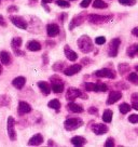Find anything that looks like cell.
Masks as SVG:
<instances>
[{
  "label": "cell",
  "instance_id": "obj_1",
  "mask_svg": "<svg viewBox=\"0 0 138 147\" xmlns=\"http://www.w3.org/2000/svg\"><path fill=\"white\" fill-rule=\"evenodd\" d=\"M77 45H78V48L80 49V51L84 54H88L90 52H92L93 49H94L91 38L86 35H83V36L80 37L78 41H77Z\"/></svg>",
  "mask_w": 138,
  "mask_h": 147
},
{
  "label": "cell",
  "instance_id": "obj_2",
  "mask_svg": "<svg viewBox=\"0 0 138 147\" xmlns=\"http://www.w3.org/2000/svg\"><path fill=\"white\" fill-rule=\"evenodd\" d=\"M113 16L112 15H98V14H90L88 15V21L91 24L95 25H101V24L108 23L112 21Z\"/></svg>",
  "mask_w": 138,
  "mask_h": 147
},
{
  "label": "cell",
  "instance_id": "obj_3",
  "mask_svg": "<svg viewBox=\"0 0 138 147\" xmlns=\"http://www.w3.org/2000/svg\"><path fill=\"white\" fill-rule=\"evenodd\" d=\"M81 97L83 100H88V95L85 93L81 92L77 88H69L66 92V100L67 101H74L76 98Z\"/></svg>",
  "mask_w": 138,
  "mask_h": 147
},
{
  "label": "cell",
  "instance_id": "obj_4",
  "mask_svg": "<svg viewBox=\"0 0 138 147\" xmlns=\"http://www.w3.org/2000/svg\"><path fill=\"white\" fill-rule=\"evenodd\" d=\"M83 125V120L81 118H68L64 122V128L67 131H74Z\"/></svg>",
  "mask_w": 138,
  "mask_h": 147
},
{
  "label": "cell",
  "instance_id": "obj_5",
  "mask_svg": "<svg viewBox=\"0 0 138 147\" xmlns=\"http://www.w3.org/2000/svg\"><path fill=\"white\" fill-rule=\"evenodd\" d=\"M86 18H88L86 12H81L78 15H74V18H71L70 23H69V30H72L74 27H78L80 25H82L86 21Z\"/></svg>",
  "mask_w": 138,
  "mask_h": 147
},
{
  "label": "cell",
  "instance_id": "obj_6",
  "mask_svg": "<svg viewBox=\"0 0 138 147\" xmlns=\"http://www.w3.org/2000/svg\"><path fill=\"white\" fill-rule=\"evenodd\" d=\"M50 81L52 83L51 89L54 93H62L64 91V82H63L62 78H60L57 75L50 77Z\"/></svg>",
  "mask_w": 138,
  "mask_h": 147
},
{
  "label": "cell",
  "instance_id": "obj_7",
  "mask_svg": "<svg viewBox=\"0 0 138 147\" xmlns=\"http://www.w3.org/2000/svg\"><path fill=\"white\" fill-rule=\"evenodd\" d=\"M121 45V39L120 38H113L108 46V55L110 57H115L119 53V47Z\"/></svg>",
  "mask_w": 138,
  "mask_h": 147
},
{
  "label": "cell",
  "instance_id": "obj_8",
  "mask_svg": "<svg viewBox=\"0 0 138 147\" xmlns=\"http://www.w3.org/2000/svg\"><path fill=\"white\" fill-rule=\"evenodd\" d=\"M94 75L98 77V78H109V79H115L117 77V74L113 69L111 68H102L99 70H96Z\"/></svg>",
  "mask_w": 138,
  "mask_h": 147
},
{
  "label": "cell",
  "instance_id": "obj_9",
  "mask_svg": "<svg viewBox=\"0 0 138 147\" xmlns=\"http://www.w3.org/2000/svg\"><path fill=\"white\" fill-rule=\"evenodd\" d=\"M10 21L12 22L13 25H15L16 27L21 28V29H27L28 28V23L27 21H25V18L19 15H10Z\"/></svg>",
  "mask_w": 138,
  "mask_h": 147
},
{
  "label": "cell",
  "instance_id": "obj_10",
  "mask_svg": "<svg viewBox=\"0 0 138 147\" xmlns=\"http://www.w3.org/2000/svg\"><path fill=\"white\" fill-rule=\"evenodd\" d=\"M8 135L11 141H16V132H15V119L12 116L8 118Z\"/></svg>",
  "mask_w": 138,
  "mask_h": 147
},
{
  "label": "cell",
  "instance_id": "obj_11",
  "mask_svg": "<svg viewBox=\"0 0 138 147\" xmlns=\"http://www.w3.org/2000/svg\"><path fill=\"white\" fill-rule=\"evenodd\" d=\"M92 131L96 135H102V134H106L108 132V127L106 124H102V123H95L92 125Z\"/></svg>",
  "mask_w": 138,
  "mask_h": 147
},
{
  "label": "cell",
  "instance_id": "obj_12",
  "mask_svg": "<svg viewBox=\"0 0 138 147\" xmlns=\"http://www.w3.org/2000/svg\"><path fill=\"white\" fill-rule=\"evenodd\" d=\"M122 97V92L121 91H111L109 93V96L107 98V105H112L119 101Z\"/></svg>",
  "mask_w": 138,
  "mask_h": 147
},
{
  "label": "cell",
  "instance_id": "obj_13",
  "mask_svg": "<svg viewBox=\"0 0 138 147\" xmlns=\"http://www.w3.org/2000/svg\"><path fill=\"white\" fill-rule=\"evenodd\" d=\"M81 69H82V65L81 64H74L67 67L66 69H64V74L66 76H74L76 74H78Z\"/></svg>",
  "mask_w": 138,
  "mask_h": 147
},
{
  "label": "cell",
  "instance_id": "obj_14",
  "mask_svg": "<svg viewBox=\"0 0 138 147\" xmlns=\"http://www.w3.org/2000/svg\"><path fill=\"white\" fill-rule=\"evenodd\" d=\"M19 115L22 116V115H26V114H29L30 111H31V106L29 105L28 103L24 101H19Z\"/></svg>",
  "mask_w": 138,
  "mask_h": 147
},
{
  "label": "cell",
  "instance_id": "obj_15",
  "mask_svg": "<svg viewBox=\"0 0 138 147\" xmlns=\"http://www.w3.org/2000/svg\"><path fill=\"white\" fill-rule=\"evenodd\" d=\"M46 32L49 37H55L60 34V26L57 24H49L46 26Z\"/></svg>",
  "mask_w": 138,
  "mask_h": 147
},
{
  "label": "cell",
  "instance_id": "obj_16",
  "mask_svg": "<svg viewBox=\"0 0 138 147\" xmlns=\"http://www.w3.org/2000/svg\"><path fill=\"white\" fill-rule=\"evenodd\" d=\"M64 53H65V55H66V57H67L69 61H71V62H74V61L78 59V54H77L72 49H70L69 46H65Z\"/></svg>",
  "mask_w": 138,
  "mask_h": 147
},
{
  "label": "cell",
  "instance_id": "obj_17",
  "mask_svg": "<svg viewBox=\"0 0 138 147\" xmlns=\"http://www.w3.org/2000/svg\"><path fill=\"white\" fill-rule=\"evenodd\" d=\"M42 143H43V136H42L41 134H36V135H33L29 141H28V145L29 146H39V145H41Z\"/></svg>",
  "mask_w": 138,
  "mask_h": 147
},
{
  "label": "cell",
  "instance_id": "obj_18",
  "mask_svg": "<svg viewBox=\"0 0 138 147\" xmlns=\"http://www.w3.org/2000/svg\"><path fill=\"white\" fill-rule=\"evenodd\" d=\"M26 83V78L23 77V76H19V77H16L15 79H13L12 81V84L13 87H15L17 90H22Z\"/></svg>",
  "mask_w": 138,
  "mask_h": 147
},
{
  "label": "cell",
  "instance_id": "obj_19",
  "mask_svg": "<svg viewBox=\"0 0 138 147\" xmlns=\"http://www.w3.org/2000/svg\"><path fill=\"white\" fill-rule=\"evenodd\" d=\"M0 61L3 65H10L11 64V54L8 51H1L0 52Z\"/></svg>",
  "mask_w": 138,
  "mask_h": 147
},
{
  "label": "cell",
  "instance_id": "obj_20",
  "mask_svg": "<svg viewBox=\"0 0 138 147\" xmlns=\"http://www.w3.org/2000/svg\"><path fill=\"white\" fill-rule=\"evenodd\" d=\"M67 109L70 110L71 113H82L83 111V107L80 104H77V103H74V102L71 101L70 103H68V105H67Z\"/></svg>",
  "mask_w": 138,
  "mask_h": 147
},
{
  "label": "cell",
  "instance_id": "obj_21",
  "mask_svg": "<svg viewBox=\"0 0 138 147\" xmlns=\"http://www.w3.org/2000/svg\"><path fill=\"white\" fill-rule=\"evenodd\" d=\"M38 87H39V89L41 90V92L44 95H49L51 93V91H52L50 84L48 82H46V81H39L38 82Z\"/></svg>",
  "mask_w": 138,
  "mask_h": 147
},
{
  "label": "cell",
  "instance_id": "obj_22",
  "mask_svg": "<svg viewBox=\"0 0 138 147\" xmlns=\"http://www.w3.org/2000/svg\"><path fill=\"white\" fill-rule=\"evenodd\" d=\"M41 45L39 43L38 41L36 40H31V41H29L27 43V49L29 51H32V52H37V51H40L41 50Z\"/></svg>",
  "mask_w": 138,
  "mask_h": 147
},
{
  "label": "cell",
  "instance_id": "obj_23",
  "mask_svg": "<svg viewBox=\"0 0 138 147\" xmlns=\"http://www.w3.org/2000/svg\"><path fill=\"white\" fill-rule=\"evenodd\" d=\"M70 142L74 146H83L86 143V140L84 138H82V136H74V138L70 140Z\"/></svg>",
  "mask_w": 138,
  "mask_h": 147
},
{
  "label": "cell",
  "instance_id": "obj_24",
  "mask_svg": "<svg viewBox=\"0 0 138 147\" xmlns=\"http://www.w3.org/2000/svg\"><path fill=\"white\" fill-rule=\"evenodd\" d=\"M22 43H23V40H22L21 37H14L13 39L11 40V48L13 50H17V49L21 48Z\"/></svg>",
  "mask_w": 138,
  "mask_h": 147
},
{
  "label": "cell",
  "instance_id": "obj_25",
  "mask_svg": "<svg viewBox=\"0 0 138 147\" xmlns=\"http://www.w3.org/2000/svg\"><path fill=\"white\" fill-rule=\"evenodd\" d=\"M112 116H113V113H112V110L110 109H106L104 111V114H102V120L107 122V123H110L111 121H112Z\"/></svg>",
  "mask_w": 138,
  "mask_h": 147
},
{
  "label": "cell",
  "instance_id": "obj_26",
  "mask_svg": "<svg viewBox=\"0 0 138 147\" xmlns=\"http://www.w3.org/2000/svg\"><path fill=\"white\" fill-rule=\"evenodd\" d=\"M93 8L94 9H106L108 8V3H106L102 0H95L93 2Z\"/></svg>",
  "mask_w": 138,
  "mask_h": 147
},
{
  "label": "cell",
  "instance_id": "obj_27",
  "mask_svg": "<svg viewBox=\"0 0 138 147\" xmlns=\"http://www.w3.org/2000/svg\"><path fill=\"white\" fill-rule=\"evenodd\" d=\"M126 54L129 57H134L135 55L137 54V45H133V46H129L126 49Z\"/></svg>",
  "mask_w": 138,
  "mask_h": 147
},
{
  "label": "cell",
  "instance_id": "obj_28",
  "mask_svg": "<svg viewBox=\"0 0 138 147\" xmlns=\"http://www.w3.org/2000/svg\"><path fill=\"white\" fill-rule=\"evenodd\" d=\"M48 106L50 107V108H52V109L56 110V111H58V110L60 109V102L58 101V100H52V101L49 102V104H48Z\"/></svg>",
  "mask_w": 138,
  "mask_h": 147
},
{
  "label": "cell",
  "instance_id": "obj_29",
  "mask_svg": "<svg viewBox=\"0 0 138 147\" xmlns=\"http://www.w3.org/2000/svg\"><path fill=\"white\" fill-rule=\"evenodd\" d=\"M131 102H132V107L135 110H138V92H135L131 96Z\"/></svg>",
  "mask_w": 138,
  "mask_h": 147
},
{
  "label": "cell",
  "instance_id": "obj_30",
  "mask_svg": "<svg viewBox=\"0 0 138 147\" xmlns=\"http://www.w3.org/2000/svg\"><path fill=\"white\" fill-rule=\"evenodd\" d=\"M11 103V98L9 95L3 94V95H0V106H9Z\"/></svg>",
  "mask_w": 138,
  "mask_h": 147
},
{
  "label": "cell",
  "instance_id": "obj_31",
  "mask_svg": "<svg viewBox=\"0 0 138 147\" xmlns=\"http://www.w3.org/2000/svg\"><path fill=\"white\" fill-rule=\"evenodd\" d=\"M118 69H119L120 74L123 76V75H125L126 73H129V65L126 64V63H122V64H119V66H118Z\"/></svg>",
  "mask_w": 138,
  "mask_h": 147
},
{
  "label": "cell",
  "instance_id": "obj_32",
  "mask_svg": "<svg viewBox=\"0 0 138 147\" xmlns=\"http://www.w3.org/2000/svg\"><path fill=\"white\" fill-rule=\"evenodd\" d=\"M127 80L134 86H138V74L137 73H131L127 76Z\"/></svg>",
  "mask_w": 138,
  "mask_h": 147
},
{
  "label": "cell",
  "instance_id": "obj_33",
  "mask_svg": "<svg viewBox=\"0 0 138 147\" xmlns=\"http://www.w3.org/2000/svg\"><path fill=\"white\" fill-rule=\"evenodd\" d=\"M131 108H132V106H129L127 103H122L119 106V110L121 111V114H123V115L127 114L129 110H131Z\"/></svg>",
  "mask_w": 138,
  "mask_h": 147
},
{
  "label": "cell",
  "instance_id": "obj_34",
  "mask_svg": "<svg viewBox=\"0 0 138 147\" xmlns=\"http://www.w3.org/2000/svg\"><path fill=\"white\" fill-rule=\"evenodd\" d=\"M53 70L54 71H64L65 68V63L64 62H56L55 64L53 65Z\"/></svg>",
  "mask_w": 138,
  "mask_h": 147
},
{
  "label": "cell",
  "instance_id": "obj_35",
  "mask_svg": "<svg viewBox=\"0 0 138 147\" xmlns=\"http://www.w3.org/2000/svg\"><path fill=\"white\" fill-rule=\"evenodd\" d=\"M108 90V87L105 83H96L95 84V91L94 92H106Z\"/></svg>",
  "mask_w": 138,
  "mask_h": 147
},
{
  "label": "cell",
  "instance_id": "obj_36",
  "mask_svg": "<svg viewBox=\"0 0 138 147\" xmlns=\"http://www.w3.org/2000/svg\"><path fill=\"white\" fill-rule=\"evenodd\" d=\"M119 2L122 5H126V7H133L136 3V0H119Z\"/></svg>",
  "mask_w": 138,
  "mask_h": 147
},
{
  "label": "cell",
  "instance_id": "obj_37",
  "mask_svg": "<svg viewBox=\"0 0 138 147\" xmlns=\"http://www.w3.org/2000/svg\"><path fill=\"white\" fill-rule=\"evenodd\" d=\"M55 3L60 8H69L70 7V3L65 0H55Z\"/></svg>",
  "mask_w": 138,
  "mask_h": 147
},
{
  "label": "cell",
  "instance_id": "obj_38",
  "mask_svg": "<svg viewBox=\"0 0 138 147\" xmlns=\"http://www.w3.org/2000/svg\"><path fill=\"white\" fill-rule=\"evenodd\" d=\"M83 87L86 91H95V83L93 82H85Z\"/></svg>",
  "mask_w": 138,
  "mask_h": 147
},
{
  "label": "cell",
  "instance_id": "obj_39",
  "mask_svg": "<svg viewBox=\"0 0 138 147\" xmlns=\"http://www.w3.org/2000/svg\"><path fill=\"white\" fill-rule=\"evenodd\" d=\"M106 42V38L104 36H99L97 37L96 39H95V43L96 45H98V46H101V45H104Z\"/></svg>",
  "mask_w": 138,
  "mask_h": 147
},
{
  "label": "cell",
  "instance_id": "obj_40",
  "mask_svg": "<svg viewBox=\"0 0 138 147\" xmlns=\"http://www.w3.org/2000/svg\"><path fill=\"white\" fill-rule=\"evenodd\" d=\"M105 146H106V147H113V146H115V140H113L112 138H108L106 140Z\"/></svg>",
  "mask_w": 138,
  "mask_h": 147
},
{
  "label": "cell",
  "instance_id": "obj_41",
  "mask_svg": "<svg viewBox=\"0 0 138 147\" xmlns=\"http://www.w3.org/2000/svg\"><path fill=\"white\" fill-rule=\"evenodd\" d=\"M129 121L132 123H138V115H131L129 117Z\"/></svg>",
  "mask_w": 138,
  "mask_h": 147
},
{
  "label": "cell",
  "instance_id": "obj_42",
  "mask_svg": "<svg viewBox=\"0 0 138 147\" xmlns=\"http://www.w3.org/2000/svg\"><path fill=\"white\" fill-rule=\"evenodd\" d=\"M80 64H82V65H90V64H92V60L91 59H88V57H84V59H82L81 60V63Z\"/></svg>",
  "mask_w": 138,
  "mask_h": 147
},
{
  "label": "cell",
  "instance_id": "obj_43",
  "mask_svg": "<svg viewBox=\"0 0 138 147\" xmlns=\"http://www.w3.org/2000/svg\"><path fill=\"white\" fill-rule=\"evenodd\" d=\"M17 11H19V8L16 5H10L9 8H8V12L9 13H13V12H17Z\"/></svg>",
  "mask_w": 138,
  "mask_h": 147
},
{
  "label": "cell",
  "instance_id": "obj_44",
  "mask_svg": "<svg viewBox=\"0 0 138 147\" xmlns=\"http://www.w3.org/2000/svg\"><path fill=\"white\" fill-rule=\"evenodd\" d=\"M88 113H90L91 115H97L98 109H97L96 107H94V106H91V107L88 108Z\"/></svg>",
  "mask_w": 138,
  "mask_h": 147
},
{
  "label": "cell",
  "instance_id": "obj_45",
  "mask_svg": "<svg viewBox=\"0 0 138 147\" xmlns=\"http://www.w3.org/2000/svg\"><path fill=\"white\" fill-rule=\"evenodd\" d=\"M91 1H92V0H83L82 2L80 3V5H81L82 8H88V5H90V3H91Z\"/></svg>",
  "mask_w": 138,
  "mask_h": 147
},
{
  "label": "cell",
  "instance_id": "obj_46",
  "mask_svg": "<svg viewBox=\"0 0 138 147\" xmlns=\"http://www.w3.org/2000/svg\"><path fill=\"white\" fill-rule=\"evenodd\" d=\"M14 51V54L17 55V56H24L25 55V52L24 51H21L19 49H17V50H13Z\"/></svg>",
  "mask_w": 138,
  "mask_h": 147
},
{
  "label": "cell",
  "instance_id": "obj_47",
  "mask_svg": "<svg viewBox=\"0 0 138 147\" xmlns=\"http://www.w3.org/2000/svg\"><path fill=\"white\" fill-rule=\"evenodd\" d=\"M42 61H43V65H46L49 63V57H48L46 53H44V54L42 55Z\"/></svg>",
  "mask_w": 138,
  "mask_h": 147
},
{
  "label": "cell",
  "instance_id": "obj_48",
  "mask_svg": "<svg viewBox=\"0 0 138 147\" xmlns=\"http://www.w3.org/2000/svg\"><path fill=\"white\" fill-rule=\"evenodd\" d=\"M0 26L1 27H5L7 26V23L5 22V18H3V16L0 14Z\"/></svg>",
  "mask_w": 138,
  "mask_h": 147
},
{
  "label": "cell",
  "instance_id": "obj_49",
  "mask_svg": "<svg viewBox=\"0 0 138 147\" xmlns=\"http://www.w3.org/2000/svg\"><path fill=\"white\" fill-rule=\"evenodd\" d=\"M132 34H133L134 36H136L138 38V27H135L132 29Z\"/></svg>",
  "mask_w": 138,
  "mask_h": 147
},
{
  "label": "cell",
  "instance_id": "obj_50",
  "mask_svg": "<svg viewBox=\"0 0 138 147\" xmlns=\"http://www.w3.org/2000/svg\"><path fill=\"white\" fill-rule=\"evenodd\" d=\"M37 2H38V0H29V5H36Z\"/></svg>",
  "mask_w": 138,
  "mask_h": 147
},
{
  "label": "cell",
  "instance_id": "obj_51",
  "mask_svg": "<svg viewBox=\"0 0 138 147\" xmlns=\"http://www.w3.org/2000/svg\"><path fill=\"white\" fill-rule=\"evenodd\" d=\"M117 87H118V88H124V89H127V86H125V84H123V83H118V84H117Z\"/></svg>",
  "mask_w": 138,
  "mask_h": 147
},
{
  "label": "cell",
  "instance_id": "obj_52",
  "mask_svg": "<svg viewBox=\"0 0 138 147\" xmlns=\"http://www.w3.org/2000/svg\"><path fill=\"white\" fill-rule=\"evenodd\" d=\"M42 7H43V8L46 10V12H50V8L46 5V3H42Z\"/></svg>",
  "mask_w": 138,
  "mask_h": 147
},
{
  "label": "cell",
  "instance_id": "obj_53",
  "mask_svg": "<svg viewBox=\"0 0 138 147\" xmlns=\"http://www.w3.org/2000/svg\"><path fill=\"white\" fill-rule=\"evenodd\" d=\"M46 45H49V46H55V42L54 41H46Z\"/></svg>",
  "mask_w": 138,
  "mask_h": 147
},
{
  "label": "cell",
  "instance_id": "obj_54",
  "mask_svg": "<svg viewBox=\"0 0 138 147\" xmlns=\"http://www.w3.org/2000/svg\"><path fill=\"white\" fill-rule=\"evenodd\" d=\"M51 2H52V0H42V3H46L48 5V3H51Z\"/></svg>",
  "mask_w": 138,
  "mask_h": 147
},
{
  "label": "cell",
  "instance_id": "obj_55",
  "mask_svg": "<svg viewBox=\"0 0 138 147\" xmlns=\"http://www.w3.org/2000/svg\"><path fill=\"white\" fill-rule=\"evenodd\" d=\"M48 144H49V145H54V143H53V141H52V140H50V141H49V143H48Z\"/></svg>",
  "mask_w": 138,
  "mask_h": 147
},
{
  "label": "cell",
  "instance_id": "obj_56",
  "mask_svg": "<svg viewBox=\"0 0 138 147\" xmlns=\"http://www.w3.org/2000/svg\"><path fill=\"white\" fill-rule=\"evenodd\" d=\"M1 74H2V65L0 64V75H1Z\"/></svg>",
  "mask_w": 138,
  "mask_h": 147
},
{
  "label": "cell",
  "instance_id": "obj_57",
  "mask_svg": "<svg viewBox=\"0 0 138 147\" xmlns=\"http://www.w3.org/2000/svg\"><path fill=\"white\" fill-rule=\"evenodd\" d=\"M135 70L138 73V65H136V66H135Z\"/></svg>",
  "mask_w": 138,
  "mask_h": 147
},
{
  "label": "cell",
  "instance_id": "obj_58",
  "mask_svg": "<svg viewBox=\"0 0 138 147\" xmlns=\"http://www.w3.org/2000/svg\"><path fill=\"white\" fill-rule=\"evenodd\" d=\"M135 132H136V133L138 134V129H135Z\"/></svg>",
  "mask_w": 138,
  "mask_h": 147
},
{
  "label": "cell",
  "instance_id": "obj_59",
  "mask_svg": "<svg viewBox=\"0 0 138 147\" xmlns=\"http://www.w3.org/2000/svg\"><path fill=\"white\" fill-rule=\"evenodd\" d=\"M137 54H138V45H137Z\"/></svg>",
  "mask_w": 138,
  "mask_h": 147
},
{
  "label": "cell",
  "instance_id": "obj_60",
  "mask_svg": "<svg viewBox=\"0 0 138 147\" xmlns=\"http://www.w3.org/2000/svg\"><path fill=\"white\" fill-rule=\"evenodd\" d=\"M69 1H74V0H69Z\"/></svg>",
  "mask_w": 138,
  "mask_h": 147
},
{
  "label": "cell",
  "instance_id": "obj_61",
  "mask_svg": "<svg viewBox=\"0 0 138 147\" xmlns=\"http://www.w3.org/2000/svg\"><path fill=\"white\" fill-rule=\"evenodd\" d=\"M0 2H1V0H0Z\"/></svg>",
  "mask_w": 138,
  "mask_h": 147
}]
</instances>
